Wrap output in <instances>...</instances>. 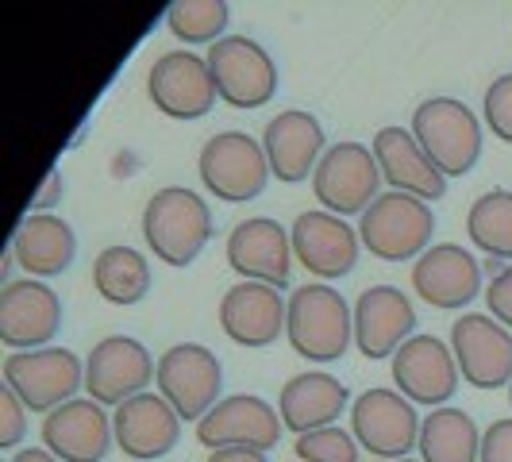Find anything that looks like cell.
Segmentation results:
<instances>
[{
  "instance_id": "1",
  "label": "cell",
  "mask_w": 512,
  "mask_h": 462,
  "mask_svg": "<svg viewBox=\"0 0 512 462\" xmlns=\"http://www.w3.org/2000/svg\"><path fill=\"white\" fill-rule=\"evenodd\" d=\"M143 239L151 255H158L166 266L185 270L212 239V208L193 189L166 185L143 208Z\"/></svg>"
},
{
  "instance_id": "2",
  "label": "cell",
  "mask_w": 512,
  "mask_h": 462,
  "mask_svg": "<svg viewBox=\"0 0 512 462\" xmlns=\"http://www.w3.org/2000/svg\"><path fill=\"white\" fill-rule=\"evenodd\" d=\"M285 335L301 359L335 362L347 355V347L355 339V312L332 285H301L285 308Z\"/></svg>"
},
{
  "instance_id": "3",
  "label": "cell",
  "mask_w": 512,
  "mask_h": 462,
  "mask_svg": "<svg viewBox=\"0 0 512 462\" xmlns=\"http://www.w3.org/2000/svg\"><path fill=\"white\" fill-rule=\"evenodd\" d=\"M412 135L443 178H466L482 158V120L459 97H428L412 112Z\"/></svg>"
},
{
  "instance_id": "4",
  "label": "cell",
  "mask_w": 512,
  "mask_h": 462,
  "mask_svg": "<svg viewBox=\"0 0 512 462\" xmlns=\"http://www.w3.org/2000/svg\"><path fill=\"white\" fill-rule=\"evenodd\" d=\"M436 231V216L428 201H416L409 193H382L359 216L362 247L382 262H412L428 251Z\"/></svg>"
},
{
  "instance_id": "5",
  "label": "cell",
  "mask_w": 512,
  "mask_h": 462,
  "mask_svg": "<svg viewBox=\"0 0 512 462\" xmlns=\"http://www.w3.org/2000/svg\"><path fill=\"white\" fill-rule=\"evenodd\" d=\"M197 174L216 201L247 205V201L262 197V189L270 181V162H266L262 143L251 139L247 131H220L201 147Z\"/></svg>"
},
{
  "instance_id": "6",
  "label": "cell",
  "mask_w": 512,
  "mask_h": 462,
  "mask_svg": "<svg viewBox=\"0 0 512 462\" xmlns=\"http://www.w3.org/2000/svg\"><path fill=\"white\" fill-rule=\"evenodd\" d=\"M0 374L4 385L27 405V412H47V416L66 401H74L77 389H85V362L66 347L16 351L4 359Z\"/></svg>"
},
{
  "instance_id": "7",
  "label": "cell",
  "mask_w": 512,
  "mask_h": 462,
  "mask_svg": "<svg viewBox=\"0 0 512 462\" xmlns=\"http://www.w3.org/2000/svg\"><path fill=\"white\" fill-rule=\"evenodd\" d=\"M420 424L424 420L416 416L412 401L397 389H366L351 405V436L366 455H374V462L409 459V451L420 447Z\"/></svg>"
},
{
  "instance_id": "8",
  "label": "cell",
  "mask_w": 512,
  "mask_h": 462,
  "mask_svg": "<svg viewBox=\"0 0 512 462\" xmlns=\"http://www.w3.org/2000/svg\"><path fill=\"white\" fill-rule=\"evenodd\" d=\"M378 185H382V170H378L374 151L351 139L328 147L312 174V193L332 216H362L382 197Z\"/></svg>"
},
{
  "instance_id": "9",
  "label": "cell",
  "mask_w": 512,
  "mask_h": 462,
  "mask_svg": "<svg viewBox=\"0 0 512 462\" xmlns=\"http://www.w3.org/2000/svg\"><path fill=\"white\" fill-rule=\"evenodd\" d=\"M205 58L208 70H212V81H216V93H220L224 104L251 112V108H262V104L274 101V93H278V66L266 54V47H258L255 39L228 35L216 47H208Z\"/></svg>"
},
{
  "instance_id": "10",
  "label": "cell",
  "mask_w": 512,
  "mask_h": 462,
  "mask_svg": "<svg viewBox=\"0 0 512 462\" xmlns=\"http://www.w3.org/2000/svg\"><path fill=\"white\" fill-rule=\"evenodd\" d=\"M154 385L181 420L201 424L208 412L220 405V385H224L220 359L201 343H178L158 359Z\"/></svg>"
},
{
  "instance_id": "11",
  "label": "cell",
  "mask_w": 512,
  "mask_h": 462,
  "mask_svg": "<svg viewBox=\"0 0 512 462\" xmlns=\"http://www.w3.org/2000/svg\"><path fill=\"white\" fill-rule=\"evenodd\" d=\"M151 378H158V362H151V351L131 335H108L85 359V393L97 405L120 409L147 393Z\"/></svg>"
},
{
  "instance_id": "12",
  "label": "cell",
  "mask_w": 512,
  "mask_h": 462,
  "mask_svg": "<svg viewBox=\"0 0 512 462\" xmlns=\"http://www.w3.org/2000/svg\"><path fill=\"white\" fill-rule=\"evenodd\" d=\"M451 351L466 385L474 389L512 385V332L501 328L489 312H466L455 320Z\"/></svg>"
},
{
  "instance_id": "13",
  "label": "cell",
  "mask_w": 512,
  "mask_h": 462,
  "mask_svg": "<svg viewBox=\"0 0 512 462\" xmlns=\"http://www.w3.org/2000/svg\"><path fill=\"white\" fill-rule=\"evenodd\" d=\"M151 104L170 120H201L216 104V81L208 70V58L193 51H170L151 66L147 77Z\"/></svg>"
},
{
  "instance_id": "14",
  "label": "cell",
  "mask_w": 512,
  "mask_h": 462,
  "mask_svg": "<svg viewBox=\"0 0 512 462\" xmlns=\"http://www.w3.org/2000/svg\"><path fill=\"white\" fill-rule=\"evenodd\" d=\"M289 239H293V258L324 282L347 278L362 251L359 228H351L343 216H332L324 208L301 212L289 228Z\"/></svg>"
},
{
  "instance_id": "15",
  "label": "cell",
  "mask_w": 512,
  "mask_h": 462,
  "mask_svg": "<svg viewBox=\"0 0 512 462\" xmlns=\"http://www.w3.org/2000/svg\"><path fill=\"white\" fill-rule=\"evenodd\" d=\"M58 328H62V301L51 285L20 278L0 289V343L8 351L51 347Z\"/></svg>"
},
{
  "instance_id": "16",
  "label": "cell",
  "mask_w": 512,
  "mask_h": 462,
  "mask_svg": "<svg viewBox=\"0 0 512 462\" xmlns=\"http://www.w3.org/2000/svg\"><path fill=\"white\" fill-rule=\"evenodd\" d=\"M282 428V412H274L270 401H262L255 393H231L197 424V443L212 451H224V447L270 451L278 447Z\"/></svg>"
},
{
  "instance_id": "17",
  "label": "cell",
  "mask_w": 512,
  "mask_h": 462,
  "mask_svg": "<svg viewBox=\"0 0 512 462\" xmlns=\"http://www.w3.org/2000/svg\"><path fill=\"white\" fill-rule=\"evenodd\" d=\"M459 362L455 351L436 335H412L393 355V385L412 405H436L443 409L459 389Z\"/></svg>"
},
{
  "instance_id": "18",
  "label": "cell",
  "mask_w": 512,
  "mask_h": 462,
  "mask_svg": "<svg viewBox=\"0 0 512 462\" xmlns=\"http://www.w3.org/2000/svg\"><path fill=\"white\" fill-rule=\"evenodd\" d=\"M412 289L420 293V301L443 312L466 308L482 293V266L459 243H436L412 262Z\"/></svg>"
},
{
  "instance_id": "19",
  "label": "cell",
  "mask_w": 512,
  "mask_h": 462,
  "mask_svg": "<svg viewBox=\"0 0 512 462\" xmlns=\"http://www.w3.org/2000/svg\"><path fill=\"white\" fill-rule=\"evenodd\" d=\"M228 266L243 282L285 289L293 274V239L270 216H251L228 235Z\"/></svg>"
},
{
  "instance_id": "20",
  "label": "cell",
  "mask_w": 512,
  "mask_h": 462,
  "mask_svg": "<svg viewBox=\"0 0 512 462\" xmlns=\"http://www.w3.org/2000/svg\"><path fill=\"white\" fill-rule=\"evenodd\" d=\"M416 332V308L397 285H374L355 301V343L370 362L397 355Z\"/></svg>"
},
{
  "instance_id": "21",
  "label": "cell",
  "mask_w": 512,
  "mask_h": 462,
  "mask_svg": "<svg viewBox=\"0 0 512 462\" xmlns=\"http://www.w3.org/2000/svg\"><path fill=\"white\" fill-rule=\"evenodd\" d=\"M112 436L128 459L154 462L178 447L181 416L170 409L162 393H139L112 412Z\"/></svg>"
},
{
  "instance_id": "22",
  "label": "cell",
  "mask_w": 512,
  "mask_h": 462,
  "mask_svg": "<svg viewBox=\"0 0 512 462\" xmlns=\"http://www.w3.org/2000/svg\"><path fill=\"white\" fill-rule=\"evenodd\" d=\"M112 439V416L93 397H74L43 420V447L62 462H101Z\"/></svg>"
},
{
  "instance_id": "23",
  "label": "cell",
  "mask_w": 512,
  "mask_h": 462,
  "mask_svg": "<svg viewBox=\"0 0 512 462\" xmlns=\"http://www.w3.org/2000/svg\"><path fill=\"white\" fill-rule=\"evenodd\" d=\"M262 151L270 162V174L278 181H305L308 174H316L320 158H324V128L320 120L305 112V108H289L278 112L266 131H262Z\"/></svg>"
},
{
  "instance_id": "24",
  "label": "cell",
  "mask_w": 512,
  "mask_h": 462,
  "mask_svg": "<svg viewBox=\"0 0 512 462\" xmlns=\"http://www.w3.org/2000/svg\"><path fill=\"white\" fill-rule=\"evenodd\" d=\"M370 151L378 158L382 181H389L393 193H409L416 201H439L447 193V178L439 174V166L424 154V147L416 143V135L405 128H382L374 135Z\"/></svg>"
},
{
  "instance_id": "25",
  "label": "cell",
  "mask_w": 512,
  "mask_h": 462,
  "mask_svg": "<svg viewBox=\"0 0 512 462\" xmlns=\"http://www.w3.org/2000/svg\"><path fill=\"white\" fill-rule=\"evenodd\" d=\"M285 301L274 285L239 282L220 301V328L239 347H270L285 332Z\"/></svg>"
},
{
  "instance_id": "26",
  "label": "cell",
  "mask_w": 512,
  "mask_h": 462,
  "mask_svg": "<svg viewBox=\"0 0 512 462\" xmlns=\"http://www.w3.org/2000/svg\"><path fill=\"white\" fill-rule=\"evenodd\" d=\"M347 401H351V389L335 374L312 370V374H297L282 385L278 412H282V424L289 432L308 436L320 428H335V416H343Z\"/></svg>"
},
{
  "instance_id": "27",
  "label": "cell",
  "mask_w": 512,
  "mask_h": 462,
  "mask_svg": "<svg viewBox=\"0 0 512 462\" xmlns=\"http://www.w3.org/2000/svg\"><path fill=\"white\" fill-rule=\"evenodd\" d=\"M8 251L16 255V266H24L31 278H58L70 270L77 255L74 228L54 212H31L12 231Z\"/></svg>"
},
{
  "instance_id": "28",
  "label": "cell",
  "mask_w": 512,
  "mask_h": 462,
  "mask_svg": "<svg viewBox=\"0 0 512 462\" xmlns=\"http://www.w3.org/2000/svg\"><path fill=\"white\" fill-rule=\"evenodd\" d=\"M420 462H482V432L462 409L428 412L420 424Z\"/></svg>"
},
{
  "instance_id": "29",
  "label": "cell",
  "mask_w": 512,
  "mask_h": 462,
  "mask_svg": "<svg viewBox=\"0 0 512 462\" xmlns=\"http://www.w3.org/2000/svg\"><path fill=\"white\" fill-rule=\"evenodd\" d=\"M93 289L108 305L131 308L151 293V262L135 247H104L93 262Z\"/></svg>"
},
{
  "instance_id": "30",
  "label": "cell",
  "mask_w": 512,
  "mask_h": 462,
  "mask_svg": "<svg viewBox=\"0 0 512 462\" xmlns=\"http://www.w3.org/2000/svg\"><path fill=\"white\" fill-rule=\"evenodd\" d=\"M470 243L489 255L493 262L512 266V193L509 189H489L466 212Z\"/></svg>"
},
{
  "instance_id": "31",
  "label": "cell",
  "mask_w": 512,
  "mask_h": 462,
  "mask_svg": "<svg viewBox=\"0 0 512 462\" xmlns=\"http://www.w3.org/2000/svg\"><path fill=\"white\" fill-rule=\"evenodd\" d=\"M228 20L231 8L224 0H174L166 8V27L174 31V39L189 43V47H208V43L216 47Z\"/></svg>"
},
{
  "instance_id": "32",
  "label": "cell",
  "mask_w": 512,
  "mask_h": 462,
  "mask_svg": "<svg viewBox=\"0 0 512 462\" xmlns=\"http://www.w3.org/2000/svg\"><path fill=\"white\" fill-rule=\"evenodd\" d=\"M297 462H359V439L351 432H343L339 424L335 428H320V432H308L297 436Z\"/></svg>"
},
{
  "instance_id": "33",
  "label": "cell",
  "mask_w": 512,
  "mask_h": 462,
  "mask_svg": "<svg viewBox=\"0 0 512 462\" xmlns=\"http://www.w3.org/2000/svg\"><path fill=\"white\" fill-rule=\"evenodd\" d=\"M482 120L501 143H512V74L489 81L486 97H482Z\"/></svg>"
},
{
  "instance_id": "34",
  "label": "cell",
  "mask_w": 512,
  "mask_h": 462,
  "mask_svg": "<svg viewBox=\"0 0 512 462\" xmlns=\"http://www.w3.org/2000/svg\"><path fill=\"white\" fill-rule=\"evenodd\" d=\"M24 436H27V405L8 385H0V451L20 447Z\"/></svg>"
},
{
  "instance_id": "35",
  "label": "cell",
  "mask_w": 512,
  "mask_h": 462,
  "mask_svg": "<svg viewBox=\"0 0 512 462\" xmlns=\"http://www.w3.org/2000/svg\"><path fill=\"white\" fill-rule=\"evenodd\" d=\"M486 308L501 328L512 332V266H501V270L493 274V282H489V289H486Z\"/></svg>"
},
{
  "instance_id": "36",
  "label": "cell",
  "mask_w": 512,
  "mask_h": 462,
  "mask_svg": "<svg viewBox=\"0 0 512 462\" xmlns=\"http://www.w3.org/2000/svg\"><path fill=\"white\" fill-rule=\"evenodd\" d=\"M482 462H512V416L493 420L482 432Z\"/></svg>"
},
{
  "instance_id": "37",
  "label": "cell",
  "mask_w": 512,
  "mask_h": 462,
  "mask_svg": "<svg viewBox=\"0 0 512 462\" xmlns=\"http://www.w3.org/2000/svg\"><path fill=\"white\" fill-rule=\"evenodd\" d=\"M208 462H266V451H251V447H224V451H212Z\"/></svg>"
},
{
  "instance_id": "38",
  "label": "cell",
  "mask_w": 512,
  "mask_h": 462,
  "mask_svg": "<svg viewBox=\"0 0 512 462\" xmlns=\"http://www.w3.org/2000/svg\"><path fill=\"white\" fill-rule=\"evenodd\" d=\"M54 197H62V178H58V174L47 178V185L35 193V201H31V205H35V212H47V208L54 205Z\"/></svg>"
},
{
  "instance_id": "39",
  "label": "cell",
  "mask_w": 512,
  "mask_h": 462,
  "mask_svg": "<svg viewBox=\"0 0 512 462\" xmlns=\"http://www.w3.org/2000/svg\"><path fill=\"white\" fill-rule=\"evenodd\" d=\"M8 462H62V459H54L47 447H24V451H16Z\"/></svg>"
},
{
  "instance_id": "40",
  "label": "cell",
  "mask_w": 512,
  "mask_h": 462,
  "mask_svg": "<svg viewBox=\"0 0 512 462\" xmlns=\"http://www.w3.org/2000/svg\"><path fill=\"white\" fill-rule=\"evenodd\" d=\"M393 462H412V459H393Z\"/></svg>"
},
{
  "instance_id": "41",
  "label": "cell",
  "mask_w": 512,
  "mask_h": 462,
  "mask_svg": "<svg viewBox=\"0 0 512 462\" xmlns=\"http://www.w3.org/2000/svg\"><path fill=\"white\" fill-rule=\"evenodd\" d=\"M509 401H512V385H509Z\"/></svg>"
}]
</instances>
